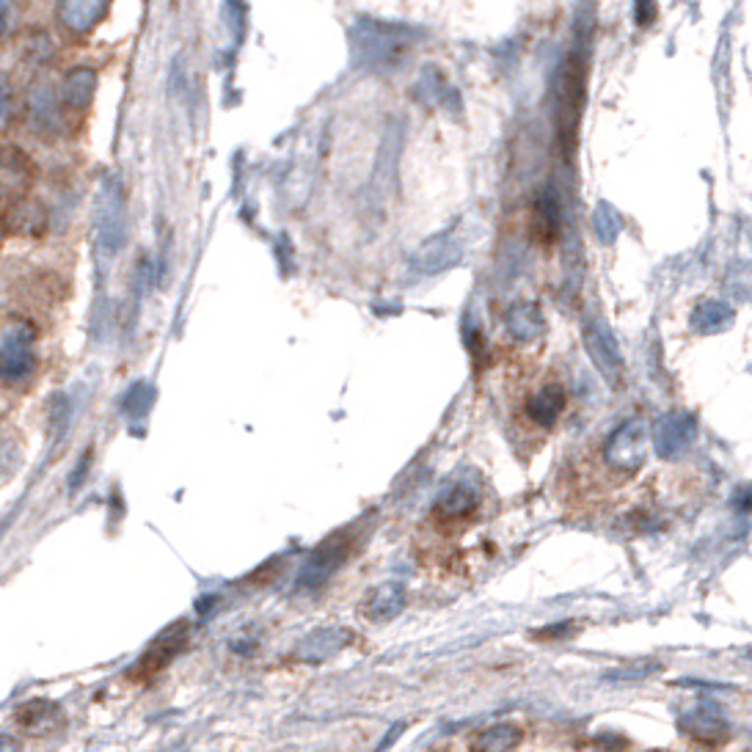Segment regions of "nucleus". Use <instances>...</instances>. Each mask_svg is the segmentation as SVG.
Instances as JSON below:
<instances>
[{
  "label": "nucleus",
  "mask_w": 752,
  "mask_h": 752,
  "mask_svg": "<svg viewBox=\"0 0 752 752\" xmlns=\"http://www.w3.org/2000/svg\"><path fill=\"white\" fill-rule=\"evenodd\" d=\"M350 551H353V534L350 532H337L328 540H322L309 557H306L304 568H300L298 584L304 590H315L320 584H326L339 568L348 562Z\"/></svg>",
  "instance_id": "f257e3e1"
},
{
  "label": "nucleus",
  "mask_w": 752,
  "mask_h": 752,
  "mask_svg": "<svg viewBox=\"0 0 752 752\" xmlns=\"http://www.w3.org/2000/svg\"><path fill=\"white\" fill-rule=\"evenodd\" d=\"M604 458L610 469L623 472V475H634L643 469L648 460V431L643 422H628V425L617 427L606 442Z\"/></svg>",
  "instance_id": "f03ea898"
},
{
  "label": "nucleus",
  "mask_w": 752,
  "mask_h": 752,
  "mask_svg": "<svg viewBox=\"0 0 752 752\" xmlns=\"http://www.w3.org/2000/svg\"><path fill=\"white\" fill-rule=\"evenodd\" d=\"M33 328L14 326L0 339V381L20 383L36 370V350H33Z\"/></svg>",
  "instance_id": "7ed1b4c3"
},
{
  "label": "nucleus",
  "mask_w": 752,
  "mask_h": 752,
  "mask_svg": "<svg viewBox=\"0 0 752 752\" xmlns=\"http://www.w3.org/2000/svg\"><path fill=\"white\" fill-rule=\"evenodd\" d=\"M186 643H188L186 623H177V626L166 628V632L160 634V637L155 639L147 650H144L141 659L136 661V667H133V678H149V676H155V672H160L177 654H180L182 648H186Z\"/></svg>",
  "instance_id": "20e7f679"
},
{
  "label": "nucleus",
  "mask_w": 752,
  "mask_h": 752,
  "mask_svg": "<svg viewBox=\"0 0 752 752\" xmlns=\"http://www.w3.org/2000/svg\"><path fill=\"white\" fill-rule=\"evenodd\" d=\"M110 0H59L55 17L70 36H86L105 20Z\"/></svg>",
  "instance_id": "39448f33"
},
{
  "label": "nucleus",
  "mask_w": 752,
  "mask_h": 752,
  "mask_svg": "<svg viewBox=\"0 0 752 752\" xmlns=\"http://www.w3.org/2000/svg\"><path fill=\"white\" fill-rule=\"evenodd\" d=\"M695 442V422L684 414L665 416L656 422L654 447L661 458H678L687 453Z\"/></svg>",
  "instance_id": "423d86ee"
},
{
  "label": "nucleus",
  "mask_w": 752,
  "mask_h": 752,
  "mask_svg": "<svg viewBox=\"0 0 752 752\" xmlns=\"http://www.w3.org/2000/svg\"><path fill=\"white\" fill-rule=\"evenodd\" d=\"M14 722L31 737H47V733L59 731L64 722V711L55 706L53 700H28L14 711Z\"/></svg>",
  "instance_id": "0eeeda50"
},
{
  "label": "nucleus",
  "mask_w": 752,
  "mask_h": 752,
  "mask_svg": "<svg viewBox=\"0 0 752 752\" xmlns=\"http://www.w3.org/2000/svg\"><path fill=\"white\" fill-rule=\"evenodd\" d=\"M681 728L689 737L698 739V742H722L728 737V731H731L728 717L717 706L709 703H700L692 711H687L681 720Z\"/></svg>",
  "instance_id": "6e6552de"
},
{
  "label": "nucleus",
  "mask_w": 752,
  "mask_h": 752,
  "mask_svg": "<svg viewBox=\"0 0 752 752\" xmlns=\"http://www.w3.org/2000/svg\"><path fill=\"white\" fill-rule=\"evenodd\" d=\"M405 606V584L403 582H383L370 590L364 599V617L372 623H386L398 617Z\"/></svg>",
  "instance_id": "1a4fd4ad"
},
{
  "label": "nucleus",
  "mask_w": 752,
  "mask_h": 752,
  "mask_svg": "<svg viewBox=\"0 0 752 752\" xmlns=\"http://www.w3.org/2000/svg\"><path fill=\"white\" fill-rule=\"evenodd\" d=\"M103 243L108 254H114L121 246V235H125V199H121V188L108 186L103 197Z\"/></svg>",
  "instance_id": "9d476101"
},
{
  "label": "nucleus",
  "mask_w": 752,
  "mask_h": 752,
  "mask_svg": "<svg viewBox=\"0 0 752 752\" xmlns=\"http://www.w3.org/2000/svg\"><path fill=\"white\" fill-rule=\"evenodd\" d=\"M350 639H353V634H350L348 628H320V632L309 634V637L298 645V659L315 665V661H322L328 659V656L337 654V650H342Z\"/></svg>",
  "instance_id": "9b49d317"
},
{
  "label": "nucleus",
  "mask_w": 752,
  "mask_h": 752,
  "mask_svg": "<svg viewBox=\"0 0 752 752\" xmlns=\"http://www.w3.org/2000/svg\"><path fill=\"white\" fill-rule=\"evenodd\" d=\"M94 88H97V75L88 66H77V70L66 72L64 83H61V103L70 110H83L88 108L94 97Z\"/></svg>",
  "instance_id": "f8f14e48"
},
{
  "label": "nucleus",
  "mask_w": 752,
  "mask_h": 752,
  "mask_svg": "<svg viewBox=\"0 0 752 752\" xmlns=\"http://www.w3.org/2000/svg\"><path fill=\"white\" fill-rule=\"evenodd\" d=\"M521 744V728L512 722H494L475 733L469 752H512Z\"/></svg>",
  "instance_id": "ddd939ff"
},
{
  "label": "nucleus",
  "mask_w": 752,
  "mask_h": 752,
  "mask_svg": "<svg viewBox=\"0 0 752 752\" xmlns=\"http://www.w3.org/2000/svg\"><path fill=\"white\" fill-rule=\"evenodd\" d=\"M562 405H565L562 386H557V383H546V386H540L538 392L529 398L527 414L534 425L551 427L557 422V416L562 414Z\"/></svg>",
  "instance_id": "4468645a"
},
{
  "label": "nucleus",
  "mask_w": 752,
  "mask_h": 752,
  "mask_svg": "<svg viewBox=\"0 0 752 752\" xmlns=\"http://www.w3.org/2000/svg\"><path fill=\"white\" fill-rule=\"evenodd\" d=\"M477 499L480 494L469 486V483H458V486L447 488L436 501V516L447 518V521H455V518L469 516L472 510L477 507Z\"/></svg>",
  "instance_id": "2eb2a0df"
},
{
  "label": "nucleus",
  "mask_w": 752,
  "mask_h": 752,
  "mask_svg": "<svg viewBox=\"0 0 752 752\" xmlns=\"http://www.w3.org/2000/svg\"><path fill=\"white\" fill-rule=\"evenodd\" d=\"M11 114V92H9V83H6V77L0 75V121L9 119Z\"/></svg>",
  "instance_id": "dca6fc26"
},
{
  "label": "nucleus",
  "mask_w": 752,
  "mask_h": 752,
  "mask_svg": "<svg viewBox=\"0 0 752 752\" xmlns=\"http://www.w3.org/2000/svg\"><path fill=\"white\" fill-rule=\"evenodd\" d=\"M9 20H11V0H0V39H3L6 31H9Z\"/></svg>",
  "instance_id": "f3484780"
},
{
  "label": "nucleus",
  "mask_w": 752,
  "mask_h": 752,
  "mask_svg": "<svg viewBox=\"0 0 752 752\" xmlns=\"http://www.w3.org/2000/svg\"><path fill=\"white\" fill-rule=\"evenodd\" d=\"M0 752H20V742L9 733H0Z\"/></svg>",
  "instance_id": "a211bd4d"
}]
</instances>
